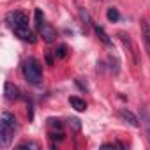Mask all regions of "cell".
Listing matches in <instances>:
<instances>
[{"label":"cell","instance_id":"17","mask_svg":"<svg viewBox=\"0 0 150 150\" xmlns=\"http://www.w3.org/2000/svg\"><path fill=\"white\" fill-rule=\"evenodd\" d=\"M80 16H81V20H83V25H85V27H88V25H90V18H88V13H87L85 9H80Z\"/></svg>","mask_w":150,"mask_h":150},{"label":"cell","instance_id":"1","mask_svg":"<svg viewBox=\"0 0 150 150\" xmlns=\"http://www.w3.org/2000/svg\"><path fill=\"white\" fill-rule=\"evenodd\" d=\"M18 124H16V117L11 111H4L2 117H0V145L7 146L14 136Z\"/></svg>","mask_w":150,"mask_h":150},{"label":"cell","instance_id":"13","mask_svg":"<svg viewBox=\"0 0 150 150\" xmlns=\"http://www.w3.org/2000/svg\"><path fill=\"white\" fill-rule=\"evenodd\" d=\"M141 32H143L145 42H146V46H148V50H150V27H148L146 21H141Z\"/></svg>","mask_w":150,"mask_h":150},{"label":"cell","instance_id":"5","mask_svg":"<svg viewBox=\"0 0 150 150\" xmlns=\"http://www.w3.org/2000/svg\"><path fill=\"white\" fill-rule=\"evenodd\" d=\"M118 115H120V118H122V120H125L129 125H132V127H139V120H138V117H136L132 111H129V110L122 108V110L118 111Z\"/></svg>","mask_w":150,"mask_h":150},{"label":"cell","instance_id":"9","mask_svg":"<svg viewBox=\"0 0 150 150\" xmlns=\"http://www.w3.org/2000/svg\"><path fill=\"white\" fill-rule=\"evenodd\" d=\"M139 113H141V124H143V127L146 131V139H148V145H150V115H148L145 106L139 108Z\"/></svg>","mask_w":150,"mask_h":150},{"label":"cell","instance_id":"18","mask_svg":"<svg viewBox=\"0 0 150 150\" xmlns=\"http://www.w3.org/2000/svg\"><path fill=\"white\" fill-rule=\"evenodd\" d=\"M71 125L76 129V131H80V127H81V124H80V120H78V118H71Z\"/></svg>","mask_w":150,"mask_h":150},{"label":"cell","instance_id":"12","mask_svg":"<svg viewBox=\"0 0 150 150\" xmlns=\"http://www.w3.org/2000/svg\"><path fill=\"white\" fill-rule=\"evenodd\" d=\"M34 16H35V28L41 30L42 25H44V14H42V11H41V9H35Z\"/></svg>","mask_w":150,"mask_h":150},{"label":"cell","instance_id":"16","mask_svg":"<svg viewBox=\"0 0 150 150\" xmlns=\"http://www.w3.org/2000/svg\"><path fill=\"white\" fill-rule=\"evenodd\" d=\"M23 148H34V150H39V145L34 143V141H23L18 145V150H23Z\"/></svg>","mask_w":150,"mask_h":150},{"label":"cell","instance_id":"14","mask_svg":"<svg viewBox=\"0 0 150 150\" xmlns=\"http://www.w3.org/2000/svg\"><path fill=\"white\" fill-rule=\"evenodd\" d=\"M106 18L110 20V21H118L120 20V13H118V9H115V7H111V9H108V13H106Z\"/></svg>","mask_w":150,"mask_h":150},{"label":"cell","instance_id":"11","mask_svg":"<svg viewBox=\"0 0 150 150\" xmlns=\"http://www.w3.org/2000/svg\"><path fill=\"white\" fill-rule=\"evenodd\" d=\"M94 30H96L97 37H99V39H101V41H103L106 46H111V44H113V41L110 39V35L104 32V28H103V27H99V25H94Z\"/></svg>","mask_w":150,"mask_h":150},{"label":"cell","instance_id":"7","mask_svg":"<svg viewBox=\"0 0 150 150\" xmlns=\"http://www.w3.org/2000/svg\"><path fill=\"white\" fill-rule=\"evenodd\" d=\"M118 37L122 39V42L125 44V48L129 46V50H131V55H132V60H134V64H138V51H136V46L132 44L131 37H129L125 32H118Z\"/></svg>","mask_w":150,"mask_h":150},{"label":"cell","instance_id":"10","mask_svg":"<svg viewBox=\"0 0 150 150\" xmlns=\"http://www.w3.org/2000/svg\"><path fill=\"white\" fill-rule=\"evenodd\" d=\"M69 104L76 110V111H85L87 110V103L83 101V99H80V97H76V96H72V97H69Z\"/></svg>","mask_w":150,"mask_h":150},{"label":"cell","instance_id":"15","mask_svg":"<svg viewBox=\"0 0 150 150\" xmlns=\"http://www.w3.org/2000/svg\"><path fill=\"white\" fill-rule=\"evenodd\" d=\"M55 57H57V58H65V57H67V46H65V44H60V46L57 48V51H55Z\"/></svg>","mask_w":150,"mask_h":150},{"label":"cell","instance_id":"4","mask_svg":"<svg viewBox=\"0 0 150 150\" xmlns=\"http://www.w3.org/2000/svg\"><path fill=\"white\" fill-rule=\"evenodd\" d=\"M13 32H14V34H16V37H20L21 41L35 42V35H34V32H32L28 27H20V28H14Z\"/></svg>","mask_w":150,"mask_h":150},{"label":"cell","instance_id":"3","mask_svg":"<svg viewBox=\"0 0 150 150\" xmlns=\"http://www.w3.org/2000/svg\"><path fill=\"white\" fill-rule=\"evenodd\" d=\"M6 23L14 30V28H20V27H28V18L21 11H11L6 16Z\"/></svg>","mask_w":150,"mask_h":150},{"label":"cell","instance_id":"8","mask_svg":"<svg viewBox=\"0 0 150 150\" xmlns=\"http://www.w3.org/2000/svg\"><path fill=\"white\" fill-rule=\"evenodd\" d=\"M4 90H6V99H7V101H18V99H20V90H18V87L13 85L11 81L6 83Z\"/></svg>","mask_w":150,"mask_h":150},{"label":"cell","instance_id":"2","mask_svg":"<svg viewBox=\"0 0 150 150\" xmlns=\"http://www.w3.org/2000/svg\"><path fill=\"white\" fill-rule=\"evenodd\" d=\"M23 74L28 83L32 85H39L41 80H42V69H41V64L34 58V57H28L25 62H23Z\"/></svg>","mask_w":150,"mask_h":150},{"label":"cell","instance_id":"6","mask_svg":"<svg viewBox=\"0 0 150 150\" xmlns=\"http://www.w3.org/2000/svg\"><path fill=\"white\" fill-rule=\"evenodd\" d=\"M39 34H41V37H42L46 42H53L55 37H57V30H55L51 25H48V23L42 25V28L39 30Z\"/></svg>","mask_w":150,"mask_h":150}]
</instances>
